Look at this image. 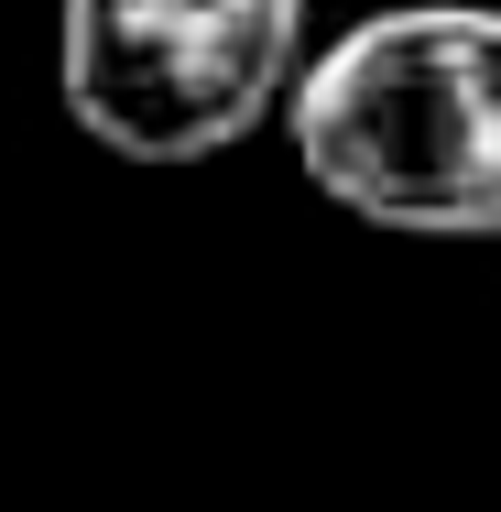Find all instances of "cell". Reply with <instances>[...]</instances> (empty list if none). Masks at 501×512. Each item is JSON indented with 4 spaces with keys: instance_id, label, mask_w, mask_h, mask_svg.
I'll list each match as a JSON object with an SVG mask.
<instances>
[{
    "instance_id": "6da1fadb",
    "label": "cell",
    "mask_w": 501,
    "mask_h": 512,
    "mask_svg": "<svg viewBox=\"0 0 501 512\" xmlns=\"http://www.w3.org/2000/svg\"><path fill=\"white\" fill-rule=\"evenodd\" d=\"M305 186L403 240H501V11L403 0L305 55L284 99Z\"/></svg>"
},
{
    "instance_id": "7a4b0ae2",
    "label": "cell",
    "mask_w": 501,
    "mask_h": 512,
    "mask_svg": "<svg viewBox=\"0 0 501 512\" xmlns=\"http://www.w3.org/2000/svg\"><path fill=\"white\" fill-rule=\"evenodd\" d=\"M305 77V0H55L66 120L120 164H218Z\"/></svg>"
}]
</instances>
